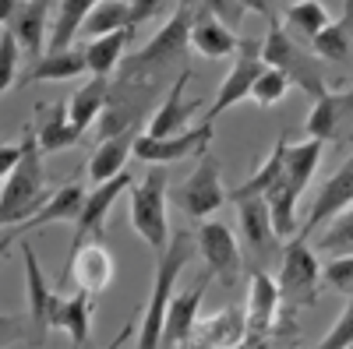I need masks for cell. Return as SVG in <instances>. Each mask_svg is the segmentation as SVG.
I'll list each match as a JSON object with an SVG mask.
<instances>
[{
  "label": "cell",
  "mask_w": 353,
  "mask_h": 349,
  "mask_svg": "<svg viewBox=\"0 0 353 349\" xmlns=\"http://www.w3.org/2000/svg\"><path fill=\"white\" fill-rule=\"evenodd\" d=\"M43 149L36 127L21 131V156L14 169L8 173V180L0 184V226H21L28 222L43 205H46V169H43Z\"/></svg>",
  "instance_id": "1"
},
{
  "label": "cell",
  "mask_w": 353,
  "mask_h": 349,
  "mask_svg": "<svg viewBox=\"0 0 353 349\" xmlns=\"http://www.w3.org/2000/svg\"><path fill=\"white\" fill-rule=\"evenodd\" d=\"M198 18V0H176L170 18L163 21L159 32L145 43L138 53H128L121 64V78L131 81H152L159 71H166L170 64H176L191 46V28Z\"/></svg>",
  "instance_id": "2"
},
{
  "label": "cell",
  "mask_w": 353,
  "mask_h": 349,
  "mask_svg": "<svg viewBox=\"0 0 353 349\" xmlns=\"http://www.w3.org/2000/svg\"><path fill=\"white\" fill-rule=\"evenodd\" d=\"M194 237L191 233H173L170 244L156 254V282H152V297L145 304V314H141V325H138V346L141 349H156L159 346V335H163V317H166V307L170 300L176 297V279L184 275L188 261L194 257Z\"/></svg>",
  "instance_id": "3"
},
{
  "label": "cell",
  "mask_w": 353,
  "mask_h": 349,
  "mask_svg": "<svg viewBox=\"0 0 353 349\" xmlns=\"http://www.w3.org/2000/svg\"><path fill=\"white\" fill-rule=\"evenodd\" d=\"M166 191L170 177L166 166H152L138 184H131V226L156 254L170 244V222H166Z\"/></svg>",
  "instance_id": "4"
},
{
  "label": "cell",
  "mask_w": 353,
  "mask_h": 349,
  "mask_svg": "<svg viewBox=\"0 0 353 349\" xmlns=\"http://www.w3.org/2000/svg\"><path fill=\"white\" fill-rule=\"evenodd\" d=\"M276 282H279L283 307L297 310V307H314L318 304V297H321V261L307 247L304 233L290 237V244L283 247V265H279Z\"/></svg>",
  "instance_id": "5"
},
{
  "label": "cell",
  "mask_w": 353,
  "mask_h": 349,
  "mask_svg": "<svg viewBox=\"0 0 353 349\" xmlns=\"http://www.w3.org/2000/svg\"><path fill=\"white\" fill-rule=\"evenodd\" d=\"M261 56H265V64L283 67V71L290 74V81L301 85L311 99L325 92L321 56H318V53H304V50L297 46V39L286 32V25H283L279 18L269 21V36H265V43H261Z\"/></svg>",
  "instance_id": "6"
},
{
  "label": "cell",
  "mask_w": 353,
  "mask_h": 349,
  "mask_svg": "<svg viewBox=\"0 0 353 349\" xmlns=\"http://www.w3.org/2000/svg\"><path fill=\"white\" fill-rule=\"evenodd\" d=\"M176 201V209H181V215L201 222V219H209L216 209L226 205V187H223V166L212 152H205L198 156V166L191 169V177L176 187L173 194Z\"/></svg>",
  "instance_id": "7"
},
{
  "label": "cell",
  "mask_w": 353,
  "mask_h": 349,
  "mask_svg": "<svg viewBox=\"0 0 353 349\" xmlns=\"http://www.w3.org/2000/svg\"><path fill=\"white\" fill-rule=\"evenodd\" d=\"M209 141H212V120H201L198 127H184V131H173L163 138L138 134L134 138V159L149 162V166H173V162L205 156L209 152Z\"/></svg>",
  "instance_id": "8"
},
{
  "label": "cell",
  "mask_w": 353,
  "mask_h": 349,
  "mask_svg": "<svg viewBox=\"0 0 353 349\" xmlns=\"http://www.w3.org/2000/svg\"><path fill=\"white\" fill-rule=\"evenodd\" d=\"M194 247L205 261V268L212 272V279L219 286H233L241 279L244 268V257H241V244H237V233H233L226 222H198L194 233Z\"/></svg>",
  "instance_id": "9"
},
{
  "label": "cell",
  "mask_w": 353,
  "mask_h": 349,
  "mask_svg": "<svg viewBox=\"0 0 353 349\" xmlns=\"http://www.w3.org/2000/svg\"><path fill=\"white\" fill-rule=\"evenodd\" d=\"M265 67H269V64H265V56H261V43L241 39L237 53H233V67H230L226 78L219 81V92H216L212 109H209V116H205V120H216L219 113H226V109H233V106H241L244 99H251V89H254V81H258V74H261Z\"/></svg>",
  "instance_id": "10"
},
{
  "label": "cell",
  "mask_w": 353,
  "mask_h": 349,
  "mask_svg": "<svg viewBox=\"0 0 353 349\" xmlns=\"http://www.w3.org/2000/svg\"><path fill=\"white\" fill-rule=\"evenodd\" d=\"M283 310V297H279V282L269 272H254L251 286H248V304H244V346H269L272 342V328L279 321Z\"/></svg>",
  "instance_id": "11"
},
{
  "label": "cell",
  "mask_w": 353,
  "mask_h": 349,
  "mask_svg": "<svg viewBox=\"0 0 353 349\" xmlns=\"http://www.w3.org/2000/svg\"><path fill=\"white\" fill-rule=\"evenodd\" d=\"M124 191H131V173H117V177L96 184V191H88L85 194V205L74 219V247L88 244V240H103V226L110 219V209L117 205V198H121Z\"/></svg>",
  "instance_id": "12"
},
{
  "label": "cell",
  "mask_w": 353,
  "mask_h": 349,
  "mask_svg": "<svg viewBox=\"0 0 353 349\" xmlns=\"http://www.w3.org/2000/svg\"><path fill=\"white\" fill-rule=\"evenodd\" d=\"M209 282H212V272H205L191 289H184V293H176V297L170 300L166 317H163L159 346H166V349L191 346V335H194V325H198V314H201L205 293H209Z\"/></svg>",
  "instance_id": "13"
},
{
  "label": "cell",
  "mask_w": 353,
  "mask_h": 349,
  "mask_svg": "<svg viewBox=\"0 0 353 349\" xmlns=\"http://www.w3.org/2000/svg\"><path fill=\"white\" fill-rule=\"evenodd\" d=\"M53 4L57 0H25V4L8 18V28L14 32L21 53L28 56V61H39V56L46 53L50 46V14H53Z\"/></svg>",
  "instance_id": "14"
},
{
  "label": "cell",
  "mask_w": 353,
  "mask_h": 349,
  "mask_svg": "<svg viewBox=\"0 0 353 349\" xmlns=\"http://www.w3.org/2000/svg\"><path fill=\"white\" fill-rule=\"evenodd\" d=\"M307 138L318 141H339L343 134L353 131V92H321L314 96V109L307 113L304 124Z\"/></svg>",
  "instance_id": "15"
},
{
  "label": "cell",
  "mask_w": 353,
  "mask_h": 349,
  "mask_svg": "<svg viewBox=\"0 0 353 349\" xmlns=\"http://www.w3.org/2000/svg\"><path fill=\"white\" fill-rule=\"evenodd\" d=\"M233 205H237V222H241L244 247L254 257H272L279 251V233H276L272 215H269V201H265L261 194H254V198L233 201Z\"/></svg>",
  "instance_id": "16"
},
{
  "label": "cell",
  "mask_w": 353,
  "mask_h": 349,
  "mask_svg": "<svg viewBox=\"0 0 353 349\" xmlns=\"http://www.w3.org/2000/svg\"><path fill=\"white\" fill-rule=\"evenodd\" d=\"M64 279L74 286V289H85V293H103L113 279V257L110 251L99 244V240H88L81 247L71 251V261L64 268Z\"/></svg>",
  "instance_id": "17"
},
{
  "label": "cell",
  "mask_w": 353,
  "mask_h": 349,
  "mask_svg": "<svg viewBox=\"0 0 353 349\" xmlns=\"http://www.w3.org/2000/svg\"><path fill=\"white\" fill-rule=\"evenodd\" d=\"M346 205H353V156L332 173L325 184H321V191L314 194V205H311V212H307V222H304L297 233L311 237L314 229H321V226H325L339 209H346Z\"/></svg>",
  "instance_id": "18"
},
{
  "label": "cell",
  "mask_w": 353,
  "mask_h": 349,
  "mask_svg": "<svg viewBox=\"0 0 353 349\" xmlns=\"http://www.w3.org/2000/svg\"><path fill=\"white\" fill-rule=\"evenodd\" d=\"M188 81H191V67H184L181 74L173 78L170 92H166L163 103L152 109L145 134L163 138V134H173V131H184V127H188V120L194 116V109H201V99H184V85H188Z\"/></svg>",
  "instance_id": "19"
},
{
  "label": "cell",
  "mask_w": 353,
  "mask_h": 349,
  "mask_svg": "<svg viewBox=\"0 0 353 349\" xmlns=\"http://www.w3.org/2000/svg\"><path fill=\"white\" fill-rule=\"evenodd\" d=\"M25 251V286H28V314L39 332H53V314H57V304H61V293H53L43 279V268H39V257L32 251V244H21Z\"/></svg>",
  "instance_id": "20"
},
{
  "label": "cell",
  "mask_w": 353,
  "mask_h": 349,
  "mask_svg": "<svg viewBox=\"0 0 353 349\" xmlns=\"http://www.w3.org/2000/svg\"><path fill=\"white\" fill-rule=\"evenodd\" d=\"M36 138L43 152H64L71 145H78L85 134L71 124L68 103H39L36 106Z\"/></svg>",
  "instance_id": "21"
},
{
  "label": "cell",
  "mask_w": 353,
  "mask_h": 349,
  "mask_svg": "<svg viewBox=\"0 0 353 349\" xmlns=\"http://www.w3.org/2000/svg\"><path fill=\"white\" fill-rule=\"evenodd\" d=\"M237 46H241V39H237V32H233L226 21H219L216 14H209L205 8L198 11L194 28H191V50H194L198 56L223 61V56H233V53H237Z\"/></svg>",
  "instance_id": "22"
},
{
  "label": "cell",
  "mask_w": 353,
  "mask_h": 349,
  "mask_svg": "<svg viewBox=\"0 0 353 349\" xmlns=\"http://www.w3.org/2000/svg\"><path fill=\"white\" fill-rule=\"evenodd\" d=\"M244 307H223L216 310L212 317H198V325H194V335H191V346H201V349H209V346H244Z\"/></svg>",
  "instance_id": "23"
},
{
  "label": "cell",
  "mask_w": 353,
  "mask_h": 349,
  "mask_svg": "<svg viewBox=\"0 0 353 349\" xmlns=\"http://www.w3.org/2000/svg\"><path fill=\"white\" fill-rule=\"evenodd\" d=\"M88 71L85 50L78 46H64V50H46L39 61H32V67L25 71V78L18 85H36V81H71L78 74Z\"/></svg>",
  "instance_id": "24"
},
{
  "label": "cell",
  "mask_w": 353,
  "mask_h": 349,
  "mask_svg": "<svg viewBox=\"0 0 353 349\" xmlns=\"http://www.w3.org/2000/svg\"><path fill=\"white\" fill-rule=\"evenodd\" d=\"M85 187L78 184V180H71V184H64L61 191H53L50 198H46V205L28 219V222H21V226H14V233L18 237H25L28 229H43V226H53V222H74L78 219V212H81V205H85Z\"/></svg>",
  "instance_id": "25"
},
{
  "label": "cell",
  "mask_w": 353,
  "mask_h": 349,
  "mask_svg": "<svg viewBox=\"0 0 353 349\" xmlns=\"http://www.w3.org/2000/svg\"><path fill=\"white\" fill-rule=\"evenodd\" d=\"M134 138H138L134 127L103 138V141L96 145L92 159H88V180H92V184H103V180L117 177V173H124L128 156H134Z\"/></svg>",
  "instance_id": "26"
},
{
  "label": "cell",
  "mask_w": 353,
  "mask_h": 349,
  "mask_svg": "<svg viewBox=\"0 0 353 349\" xmlns=\"http://www.w3.org/2000/svg\"><path fill=\"white\" fill-rule=\"evenodd\" d=\"M131 39H134V28H117V32L88 39L81 46L85 50V61H88V74H106L110 78L113 71H121Z\"/></svg>",
  "instance_id": "27"
},
{
  "label": "cell",
  "mask_w": 353,
  "mask_h": 349,
  "mask_svg": "<svg viewBox=\"0 0 353 349\" xmlns=\"http://www.w3.org/2000/svg\"><path fill=\"white\" fill-rule=\"evenodd\" d=\"M106 99H110V78L106 74H92V81H85L81 89H74V96L68 99V116L71 124L88 134L92 124L99 120V113L106 109Z\"/></svg>",
  "instance_id": "28"
},
{
  "label": "cell",
  "mask_w": 353,
  "mask_h": 349,
  "mask_svg": "<svg viewBox=\"0 0 353 349\" xmlns=\"http://www.w3.org/2000/svg\"><path fill=\"white\" fill-rule=\"evenodd\" d=\"M311 50L321 56V61L332 64H346L353 53V0H346V8L336 21H329L321 32L311 39Z\"/></svg>",
  "instance_id": "29"
},
{
  "label": "cell",
  "mask_w": 353,
  "mask_h": 349,
  "mask_svg": "<svg viewBox=\"0 0 353 349\" xmlns=\"http://www.w3.org/2000/svg\"><path fill=\"white\" fill-rule=\"evenodd\" d=\"M286 149H290V134H279V138H276V145H272V152L258 162V169L251 173V177H248L241 187L226 191V201H241V198H254V194H261V198H265V191H269V187L283 177Z\"/></svg>",
  "instance_id": "30"
},
{
  "label": "cell",
  "mask_w": 353,
  "mask_h": 349,
  "mask_svg": "<svg viewBox=\"0 0 353 349\" xmlns=\"http://www.w3.org/2000/svg\"><path fill=\"white\" fill-rule=\"evenodd\" d=\"M321 152H325V141H318V138H307V141H297V145H290L286 149V166H283V180L304 194L311 177H314V169L321 162Z\"/></svg>",
  "instance_id": "31"
},
{
  "label": "cell",
  "mask_w": 353,
  "mask_h": 349,
  "mask_svg": "<svg viewBox=\"0 0 353 349\" xmlns=\"http://www.w3.org/2000/svg\"><path fill=\"white\" fill-rule=\"evenodd\" d=\"M88 317H92V293L85 289H74L71 297L61 293V304H57L53 314V332H68L71 342H88Z\"/></svg>",
  "instance_id": "32"
},
{
  "label": "cell",
  "mask_w": 353,
  "mask_h": 349,
  "mask_svg": "<svg viewBox=\"0 0 353 349\" xmlns=\"http://www.w3.org/2000/svg\"><path fill=\"white\" fill-rule=\"evenodd\" d=\"M96 8V0H57V14L50 28V46L46 50H64L74 46V36L81 32L85 14Z\"/></svg>",
  "instance_id": "33"
},
{
  "label": "cell",
  "mask_w": 353,
  "mask_h": 349,
  "mask_svg": "<svg viewBox=\"0 0 353 349\" xmlns=\"http://www.w3.org/2000/svg\"><path fill=\"white\" fill-rule=\"evenodd\" d=\"M332 18H329V8L321 4V0H293L283 14V25L290 36H301V39H314L321 28H325Z\"/></svg>",
  "instance_id": "34"
},
{
  "label": "cell",
  "mask_w": 353,
  "mask_h": 349,
  "mask_svg": "<svg viewBox=\"0 0 353 349\" xmlns=\"http://www.w3.org/2000/svg\"><path fill=\"white\" fill-rule=\"evenodd\" d=\"M117 28H134L131 25V0H96V8L85 14L81 32L88 39L117 32Z\"/></svg>",
  "instance_id": "35"
},
{
  "label": "cell",
  "mask_w": 353,
  "mask_h": 349,
  "mask_svg": "<svg viewBox=\"0 0 353 349\" xmlns=\"http://www.w3.org/2000/svg\"><path fill=\"white\" fill-rule=\"evenodd\" d=\"M318 251H325L329 257L353 254V205L339 209V212L329 219L325 233L318 237Z\"/></svg>",
  "instance_id": "36"
},
{
  "label": "cell",
  "mask_w": 353,
  "mask_h": 349,
  "mask_svg": "<svg viewBox=\"0 0 353 349\" xmlns=\"http://www.w3.org/2000/svg\"><path fill=\"white\" fill-rule=\"evenodd\" d=\"M290 89H293V81H290V74L283 71V67H265L261 74H258V81H254V89H251V103L254 106H261V109H269V106H279L286 96H290Z\"/></svg>",
  "instance_id": "37"
},
{
  "label": "cell",
  "mask_w": 353,
  "mask_h": 349,
  "mask_svg": "<svg viewBox=\"0 0 353 349\" xmlns=\"http://www.w3.org/2000/svg\"><path fill=\"white\" fill-rule=\"evenodd\" d=\"M18 61H21V46L14 32L4 25V32H0V96L18 85Z\"/></svg>",
  "instance_id": "38"
},
{
  "label": "cell",
  "mask_w": 353,
  "mask_h": 349,
  "mask_svg": "<svg viewBox=\"0 0 353 349\" xmlns=\"http://www.w3.org/2000/svg\"><path fill=\"white\" fill-rule=\"evenodd\" d=\"M332 289H339L343 297H353V254H339V257H329L325 272H321Z\"/></svg>",
  "instance_id": "39"
},
{
  "label": "cell",
  "mask_w": 353,
  "mask_h": 349,
  "mask_svg": "<svg viewBox=\"0 0 353 349\" xmlns=\"http://www.w3.org/2000/svg\"><path fill=\"white\" fill-rule=\"evenodd\" d=\"M321 349H346V346H353V297H350V304L343 307V314L336 317V325L329 328V335L318 342Z\"/></svg>",
  "instance_id": "40"
},
{
  "label": "cell",
  "mask_w": 353,
  "mask_h": 349,
  "mask_svg": "<svg viewBox=\"0 0 353 349\" xmlns=\"http://www.w3.org/2000/svg\"><path fill=\"white\" fill-rule=\"evenodd\" d=\"M201 8L209 14H216L219 21H226L230 28L241 25V18H244V4H241V0H201Z\"/></svg>",
  "instance_id": "41"
},
{
  "label": "cell",
  "mask_w": 353,
  "mask_h": 349,
  "mask_svg": "<svg viewBox=\"0 0 353 349\" xmlns=\"http://www.w3.org/2000/svg\"><path fill=\"white\" fill-rule=\"evenodd\" d=\"M166 4H170V0H131V25H145V21H152Z\"/></svg>",
  "instance_id": "42"
},
{
  "label": "cell",
  "mask_w": 353,
  "mask_h": 349,
  "mask_svg": "<svg viewBox=\"0 0 353 349\" xmlns=\"http://www.w3.org/2000/svg\"><path fill=\"white\" fill-rule=\"evenodd\" d=\"M18 156H21V141L18 145H4V141H0V184L8 180V173L14 169Z\"/></svg>",
  "instance_id": "43"
},
{
  "label": "cell",
  "mask_w": 353,
  "mask_h": 349,
  "mask_svg": "<svg viewBox=\"0 0 353 349\" xmlns=\"http://www.w3.org/2000/svg\"><path fill=\"white\" fill-rule=\"evenodd\" d=\"M241 4H244V11H254L261 18L276 21V4H279V0H241Z\"/></svg>",
  "instance_id": "44"
},
{
  "label": "cell",
  "mask_w": 353,
  "mask_h": 349,
  "mask_svg": "<svg viewBox=\"0 0 353 349\" xmlns=\"http://www.w3.org/2000/svg\"><path fill=\"white\" fill-rule=\"evenodd\" d=\"M14 332H18L14 317H0V346H11V342H14V339H11Z\"/></svg>",
  "instance_id": "45"
},
{
  "label": "cell",
  "mask_w": 353,
  "mask_h": 349,
  "mask_svg": "<svg viewBox=\"0 0 353 349\" xmlns=\"http://www.w3.org/2000/svg\"><path fill=\"white\" fill-rule=\"evenodd\" d=\"M25 4V0H0V25H8V18Z\"/></svg>",
  "instance_id": "46"
},
{
  "label": "cell",
  "mask_w": 353,
  "mask_h": 349,
  "mask_svg": "<svg viewBox=\"0 0 353 349\" xmlns=\"http://www.w3.org/2000/svg\"><path fill=\"white\" fill-rule=\"evenodd\" d=\"M8 257V247H0V261H4Z\"/></svg>",
  "instance_id": "47"
}]
</instances>
